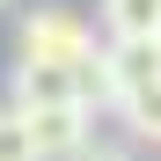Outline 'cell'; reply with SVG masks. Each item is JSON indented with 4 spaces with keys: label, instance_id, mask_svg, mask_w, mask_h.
<instances>
[{
    "label": "cell",
    "instance_id": "8",
    "mask_svg": "<svg viewBox=\"0 0 161 161\" xmlns=\"http://www.w3.org/2000/svg\"><path fill=\"white\" fill-rule=\"evenodd\" d=\"M73 161H132V154H117V147H88V154H73Z\"/></svg>",
    "mask_w": 161,
    "mask_h": 161
},
{
    "label": "cell",
    "instance_id": "3",
    "mask_svg": "<svg viewBox=\"0 0 161 161\" xmlns=\"http://www.w3.org/2000/svg\"><path fill=\"white\" fill-rule=\"evenodd\" d=\"M95 66H103V88H110V110H117L125 95H139V88H161V44H154V37L103 44V51H95Z\"/></svg>",
    "mask_w": 161,
    "mask_h": 161
},
{
    "label": "cell",
    "instance_id": "10",
    "mask_svg": "<svg viewBox=\"0 0 161 161\" xmlns=\"http://www.w3.org/2000/svg\"><path fill=\"white\" fill-rule=\"evenodd\" d=\"M0 8H8V0H0Z\"/></svg>",
    "mask_w": 161,
    "mask_h": 161
},
{
    "label": "cell",
    "instance_id": "1",
    "mask_svg": "<svg viewBox=\"0 0 161 161\" xmlns=\"http://www.w3.org/2000/svg\"><path fill=\"white\" fill-rule=\"evenodd\" d=\"M95 30L80 22L73 8H37V15H22V66H88L95 59Z\"/></svg>",
    "mask_w": 161,
    "mask_h": 161
},
{
    "label": "cell",
    "instance_id": "7",
    "mask_svg": "<svg viewBox=\"0 0 161 161\" xmlns=\"http://www.w3.org/2000/svg\"><path fill=\"white\" fill-rule=\"evenodd\" d=\"M0 161H37V147H30V125H22V110H0Z\"/></svg>",
    "mask_w": 161,
    "mask_h": 161
},
{
    "label": "cell",
    "instance_id": "6",
    "mask_svg": "<svg viewBox=\"0 0 161 161\" xmlns=\"http://www.w3.org/2000/svg\"><path fill=\"white\" fill-rule=\"evenodd\" d=\"M117 117L132 125V139H154V147H161V88H139V95H125V103H117Z\"/></svg>",
    "mask_w": 161,
    "mask_h": 161
},
{
    "label": "cell",
    "instance_id": "9",
    "mask_svg": "<svg viewBox=\"0 0 161 161\" xmlns=\"http://www.w3.org/2000/svg\"><path fill=\"white\" fill-rule=\"evenodd\" d=\"M154 44H161V30H154Z\"/></svg>",
    "mask_w": 161,
    "mask_h": 161
},
{
    "label": "cell",
    "instance_id": "4",
    "mask_svg": "<svg viewBox=\"0 0 161 161\" xmlns=\"http://www.w3.org/2000/svg\"><path fill=\"white\" fill-rule=\"evenodd\" d=\"M22 125H30V147L37 161H73V154H88V110H22Z\"/></svg>",
    "mask_w": 161,
    "mask_h": 161
},
{
    "label": "cell",
    "instance_id": "5",
    "mask_svg": "<svg viewBox=\"0 0 161 161\" xmlns=\"http://www.w3.org/2000/svg\"><path fill=\"white\" fill-rule=\"evenodd\" d=\"M103 30H110V44L154 37L161 30V0H103Z\"/></svg>",
    "mask_w": 161,
    "mask_h": 161
},
{
    "label": "cell",
    "instance_id": "2",
    "mask_svg": "<svg viewBox=\"0 0 161 161\" xmlns=\"http://www.w3.org/2000/svg\"><path fill=\"white\" fill-rule=\"evenodd\" d=\"M88 66L80 73L73 66H15V103L8 110H88Z\"/></svg>",
    "mask_w": 161,
    "mask_h": 161
}]
</instances>
